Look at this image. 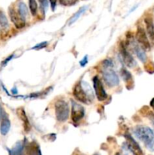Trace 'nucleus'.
I'll return each mask as SVG.
<instances>
[{"mask_svg": "<svg viewBox=\"0 0 154 155\" xmlns=\"http://www.w3.org/2000/svg\"><path fill=\"white\" fill-rule=\"evenodd\" d=\"M136 39L139 45L145 50L150 49V42L148 39L146 32L141 26H138L136 31Z\"/></svg>", "mask_w": 154, "mask_h": 155, "instance_id": "20e7f679", "label": "nucleus"}, {"mask_svg": "<svg viewBox=\"0 0 154 155\" xmlns=\"http://www.w3.org/2000/svg\"><path fill=\"white\" fill-rule=\"evenodd\" d=\"M29 7H30V11L31 12L32 15L35 16L37 12V3L36 0H29Z\"/></svg>", "mask_w": 154, "mask_h": 155, "instance_id": "aec40b11", "label": "nucleus"}, {"mask_svg": "<svg viewBox=\"0 0 154 155\" xmlns=\"http://www.w3.org/2000/svg\"><path fill=\"white\" fill-rule=\"evenodd\" d=\"M145 70L146 71H147L149 74H152L154 73V64L152 62H149V63L146 64L145 65Z\"/></svg>", "mask_w": 154, "mask_h": 155, "instance_id": "4be33fe9", "label": "nucleus"}, {"mask_svg": "<svg viewBox=\"0 0 154 155\" xmlns=\"http://www.w3.org/2000/svg\"><path fill=\"white\" fill-rule=\"evenodd\" d=\"M121 75H122L124 81L127 83V86H128V84L131 83V81H132V76H131V73L125 70V68H122V71H121Z\"/></svg>", "mask_w": 154, "mask_h": 155, "instance_id": "f3484780", "label": "nucleus"}, {"mask_svg": "<svg viewBox=\"0 0 154 155\" xmlns=\"http://www.w3.org/2000/svg\"><path fill=\"white\" fill-rule=\"evenodd\" d=\"M87 9H88V6H86V5L82 6V7L80 8L79 9L78 12H77L76 13H75V15H74L73 16L70 18V20H69V25L72 24H73V23H75V21H76L77 20H78L79 18L80 17H81L82 15L83 14H84L85 12L87 11Z\"/></svg>", "mask_w": 154, "mask_h": 155, "instance_id": "2eb2a0df", "label": "nucleus"}, {"mask_svg": "<svg viewBox=\"0 0 154 155\" xmlns=\"http://www.w3.org/2000/svg\"><path fill=\"white\" fill-rule=\"evenodd\" d=\"M88 61V55H85L82 59L81 61H80V62H79L80 66L85 67L86 64H87Z\"/></svg>", "mask_w": 154, "mask_h": 155, "instance_id": "b1692460", "label": "nucleus"}, {"mask_svg": "<svg viewBox=\"0 0 154 155\" xmlns=\"http://www.w3.org/2000/svg\"><path fill=\"white\" fill-rule=\"evenodd\" d=\"M40 3V8L44 12H46L48 8V0H39Z\"/></svg>", "mask_w": 154, "mask_h": 155, "instance_id": "412c9836", "label": "nucleus"}, {"mask_svg": "<svg viewBox=\"0 0 154 155\" xmlns=\"http://www.w3.org/2000/svg\"><path fill=\"white\" fill-rule=\"evenodd\" d=\"M50 4H51V7L52 11H54L57 6V0H49Z\"/></svg>", "mask_w": 154, "mask_h": 155, "instance_id": "393cba45", "label": "nucleus"}, {"mask_svg": "<svg viewBox=\"0 0 154 155\" xmlns=\"http://www.w3.org/2000/svg\"><path fill=\"white\" fill-rule=\"evenodd\" d=\"M60 2L62 5H65V3H66V1H65V0H60Z\"/></svg>", "mask_w": 154, "mask_h": 155, "instance_id": "c85d7f7f", "label": "nucleus"}, {"mask_svg": "<svg viewBox=\"0 0 154 155\" xmlns=\"http://www.w3.org/2000/svg\"><path fill=\"white\" fill-rule=\"evenodd\" d=\"M18 112V114L19 116V117L21 118V120L24 123V128L25 130L26 133H28L30 130V121H29L28 117H27V114H26V112L24 110V109L23 107H19V108L17 110Z\"/></svg>", "mask_w": 154, "mask_h": 155, "instance_id": "4468645a", "label": "nucleus"}, {"mask_svg": "<svg viewBox=\"0 0 154 155\" xmlns=\"http://www.w3.org/2000/svg\"><path fill=\"white\" fill-rule=\"evenodd\" d=\"M119 51H120L121 56L122 58V60L124 61L126 66L128 68H134L136 65V62L131 54L127 50L126 47L124 45L123 42H121L120 45H119Z\"/></svg>", "mask_w": 154, "mask_h": 155, "instance_id": "6e6552de", "label": "nucleus"}, {"mask_svg": "<svg viewBox=\"0 0 154 155\" xmlns=\"http://www.w3.org/2000/svg\"><path fill=\"white\" fill-rule=\"evenodd\" d=\"M125 137L126 138L127 142L125 145L128 148V149L131 151V153L134 154H143V151L140 149L138 144L136 142V141L131 137L129 135H125Z\"/></svg>", "mask_w": 154, "mask_h": 155, "instance_id": "9b49d317", "label": "nucleus"}, {"mask_svg": "<svg viewBox=\"0 0 154 155\" xmlns=\"http://www.w3.org/2000/svg\"><path fill=\"white\" fill-rule=\"evenodd\" d=\"M103 78L107 85L110 87H114L119 85V79L112 67H104L103 70Z\"/></svg>", "mask_w": 154, "mask_h": 155, "instance_id": "7ed1b4c3", "label": "nucleus"}, {"mask_svg": "<svg viewBox=\"0 0 154 155\" xmlns=\"http://www.w3.org/2000/svg\"><path fill=\"white\" fill-rule=\"evenodd\" d=\"M0 27L3 29H5L8 27V21L4 12H0Z\"/></svg>", "mask_w": 154, "mask_h": 155, "instance_id": "6ab92c4d", "label": "nucleus"}, {"mask_svg": "<svg viewBox=\"0 0 154 155\" xmlns=\"http://www.w3.org/2000/svg\"><path fill=\"white\" fill-rule=\"evenodd\" d=\"M11 128V122L8 119V117L5 114V112H2V123L0 126V132L2 136H5L9 132Z\"/></svg>", "mask_w": 154, "mask_h": 155, "instance_id": "ddd939ff", "label": "nucleus"}, {"mask_svg": "<svg viewBox=\"0 0 154 155\" xmlns=\"http://www.w3.org/2000/svg\"><path fill=\"white\" fill-rule=\"evenodd\" d=\"M128 44L131 45V48H132L133 51L135 53V54L138 58L139 60L141 62H143V63H145L146 59H147L146 53H145L143 48L140 45H138L137 42H134V39H132V36H131V39L128 37Z\"/></svg>", "mask_w": 154, "mask_h": 155, "instance_id": "0eeeda50", "label": "nucleus"}, {"mask_svg": "<svg viewBox=\"0 0 154 155\" xmlns=\"http://www.w3.org/2000/svg\"><path fill=\"white\" fill-rule=\"evenodd\" d=\"M69 114V104L64 100H57L55 103L56 118L60 122H64L68 119Z\"/></svg>", "mask_w": 154, "mask_h": 155, "instance_id": "f03ea898", "label": "nucleus"}, {"mask_svg": "<svg viewBox=\"0 0 154 155\" xmlns=\"http://www.w3.org/2000/svg\"><path fill=\"white\" fill-rule=\"evenodd\" d=\"M134 134L143 142L149 149L154 151V131L148 127L137 126L134 129Z\"/></svg>", "mask_w": 154, "mask_h": 155, "instance_id": "f257e3e1", "label": "nucleus"}, {"mask_svg": "<svg viewBox=\"0 0 154 155\" xmlns=\"http://www.w3.org/2000/svg\"><path fill=\"white\" fill-rule=\"evenodd\" d=\"M94 89H95V95L100 101H103L107 98V94L104 89V86L101 83V80L98 77H95L93 79Z\"/></svg>", "mask_w": 154, "mask_h": 155, "instance_id": "39448f33", "label": "nucleus"}, {"mask_svg": "<svg viewBox=\"0 0 154 155\" xmlns=\"http://www.w3.org/2000/svg\"><path fill=\"white\" fill-rule=\"evenodd\" d=\"M24 142H19L16 144L14 147L9 151V154H20L22 152L24 149Z\"/></svg>", "mask_w": 154, "mask_h": 155, "instance_id": "a211bd4d", "label": "nucleus"}, {"mask_svg": "<svg viewBox=\"0 0 154 155\" xmlns=\"http://www.w3.org/2000/svg\"><path fill=\"white\" fill-rule=\"evenodd\" d=\"M73 95L75 98V99L78 100L79 101L82 103H85L87 104L88 101V97L86 95L84 89H83L82 86V83H78L75 86L73 89Z\"/></svg>", "mask_w": 154, "mask_h": 155, "instance_id": "1a4fd4ad", "label": "nucleus"}, {"mask_svg": "<svg viewBox=\"0 0 154 155\" xmlns=\"http://www.w3.org/2000/svg\"><path fill=\"white\" fill-rule=\"evenodd\" d=\"M9 15H10L11 20L13 22V24H14L16 28H24V26H25V20L21 18L18 12H17L13 8H9Z\"/></svg>", "mask_w": 154, "mask_h": 155, "instance_id": "9d476101", "label": "nucleus"}, {"mask_svg": "<svg viewBox=\"0 0 154 155\" xmlns=\"http://www.w3.org/2000/svg\"><path fill=\"white\" fill-rule=\"evenodd\" d=\"M150 106L152 107V108L154 109V98H152V100H151V101H150Z\"/></svg>", "mask_w": 154, "mask_h": 155, "instance_id": "cd10ccee", "label": "nucleus"}, {"mask_svg": "<svg viewBox=\"0 0 154 155\" xmlns=\"http://www.w3.org/2000/svg\"><path fill=\"white\" fill-rule=\"evenodd\" d=\"M12 92L14 94H17L18 93V90H16V89H12Z\"/></svg>", "mask_w": 154, "mask_h": 155, "instance_id": "c756f323", "label": "nucleus"}, {"mask_svg": "<svg viewBox=\"0 0 154 155\" xmlns=\"http://www.w3.org/2000/svg\"><path fill=\"white\" fill-rule=\"evenodd\" d=\"M18 13L21 15V18H24V20H26L27 15H28V9H27V7L25 5V3H19V5H18Z\"/></svg>", "mask_w": 154, "mask_h": 155, "instance_id": "dca6fc26", "label": "nucleus"}, {"mask_svg": "<svg viewBox=\"0 0 154 155\" xmlns=\"http://www.w3.org/2000/svg\"><path fill=\"white\" fill-rule=\"evenodd\" d=\"M14 54H11V55H10V56H9L8 58H6L5 60L4 61L2 62V66H3V67H4V66H5V65L7 64L8 63V61H11V60L12 58H14Z\"/></svg>", "mask_w": 154, "mask_h": 155, "instance_id": "a878e982", "label": "nucleus"}, {"mask_svg": "<svg viewBox=\"0 0 154 155\" xmlns=\"http://www.w3.org/2000/svg\"><path fill=\"white\" fill-rule=\"evenodd\" d=\"M85 116V109L81 104L72 101L71 110V119L74 123H78Z\"/></svg>", "mask_w": 154, "mask_h": 155, "instance_id": "423d86ee", "label": "nucleus"}, {"mask_svg": "<svg viewBox=\"0 0 154 155\" xmlns=\"http://www.w3.org/2000/svg\"><path fill=\"white\" fill-rule=\"evenodd\" d=\"M47 45H48V42H42L41 43L37 44V45H35L34 47H33V48H32V49H35V50L42 49V48L46 47Z\"/></svg>", "mask_w": 154, "mask_h": 155, "instance_id": "5701e85b", "label": "nucleus"}, {"mask_svg": "<svg viewBox=\"0 0 154 155\" xmlns=\"http://www.w3.org/2000/svg\"><path fill=\"white\" fill-rule=\"evenodd\" d=\"M76 1L77 0H66V2H67L70 5L75 4V3L76 2Z\"/></svg>", "mask_w": 154, "mask_h": 155, "instance_id": "bb28decb", "label": "nucleus"}, {"mask_svg": "<svg viewBox=\"0 0 154 155\" xmlns=\"http://www.w3.org/2000/svg\"><path fill=\"white\" fill-rule=\"evenodd\" d=\"M144 23L146 25V34L149 37V42L152 43V45H154V25L152 17L146 16L144 18Z\"/></svg>", "mask_w": 154, "mask_h": 155, "instance_id": "f8f14e48", "label": "nucleus"}, {"mask_svg": "<svg viewBox=\"0 0 154 155\" xmlns=\"http://www.w3.org/2000/svg\"><path fill=\"white\" fill-rule=\"evenodd\" d=\"M0 117H1V107H0Z\"/></svg>", "mask_w": 154, "mask_h": 155, "instance_id": "7c9ffc66", "label": "nucleus"}]
</instances>
